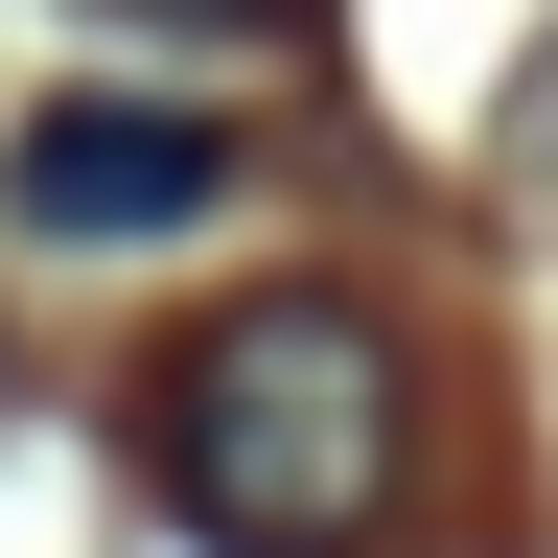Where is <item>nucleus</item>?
<instances>
[{"instance_id":"obj_1","label":"nucleus","mask_w":558,"mask_h":558,"mask_svg":"<svg viewBox=\"0 0 558 558\" xmlns=\"http://www.w3.org/2000/svg\"><path fill=\"white\" fill-rule=\"evenodd\" d=\"M140 465H163V512L209 558H349V535L396 512V349L349 326L326 279H279V303H233L163 373Z\"/></svg>"},{"instance_id":"obj_2","label":"nucleus","mask_w":558,"mask_h":558,"mask_svg":"<svg viewBox=\"0 0 558 558\" xmlns=\"http://www.w3.org/2000/svg\"><path fill=\"white\" fill-rule=\"evenodd\" d=\"M0 209H24L47 256H140V233H209V209H233V140L186 94H47L0 140Z\"/></svg>"},{"instance_id":"obj_3","label":"nucleus","mask_w":558,"mask_h":558,"mask_svg":"<svg viewBox=\"0 0 558 558\" xmlns=\"http://www.w3.org/2000/svg\"><path fill=\"white\" fill-rule=\"evenodd\" d=\"M94 24H209V47H279L303 0H94Z\"/></svg>"}]
</instances>
